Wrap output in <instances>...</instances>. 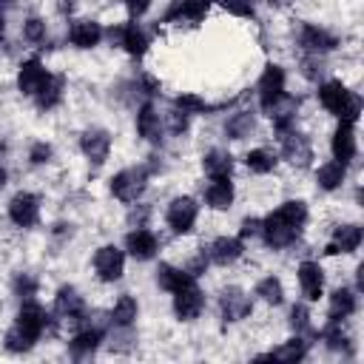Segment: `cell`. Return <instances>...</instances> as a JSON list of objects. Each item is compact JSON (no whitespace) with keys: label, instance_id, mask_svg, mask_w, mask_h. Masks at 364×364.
<instances>
[{"label":"cell","instance_id":"obj_40","mask_svg":"<svg viewBox=\"0 0 364 364\" xmlns=\"http://www.w3.org/2000/svg\"><path fill=\"white\" fill-rule=\"evenodd\" d=\"M23 37L31 40V43H43V40H46V23H43L40 17L26 20V26H23Z\"/></svg>","mask_w":364,"mask_h":364},{"label":"cell","instance_id":"obj_52","mask_svg":"<svg viewBox=\"0 0 364 364\" xmlns=\"http://www.w3.org/2000/svg\"><path fill=\"white\" fill-rule=\"evenodd\" d=\"M267 3H276V6H284V3H290V0H267Z\"/></svg>","mask_w":364,"mask_h":364},{"label":"cell","instance_id":"obj_20","mask_svg":"<svg viewBox=\"0 0 364 364\" xmlns=\"http://www.w3.org/2000/svg\"><path fill=\"white\" fill-rule=\"evenodd\" d=\"M54 307L68 321H80L85 316V301H82V296L74 287H60L57 290V299H54Z\"/></svg>","mask_w":364,"mask_h":364},{"label":"cell","instance_id":"obj_50","mask_svg":"<svg viewBox=\"0 0 364 364\" xmlns=\"http://www.w3.org/2000/svg\"><path fill=\"white\" fill-rule=\"evenodd\" d=\"M60 9H63V11H71V9H74V3H71V0H60Z\"/></svg>","mask_w":364,"mask_h":364},{"label":"cell","instance_id":"obj_31","mask_svg":"<svg viewBox=\"0 0 364 364\" xmlns=\"http://www.w3.org/2000/svg\"><path fill=\"white\" fill-rule=\"evenodd\" d=\"M202 165H205V171L216 179V176H230V171H233V156L228 154V151H219V148H213V151H208L205 156H202Z\"/></svg>","mask_w":364,"mask_h":364},{"label":"cell","instance_id":"obj_8","mask_svg":"<svg viewBox=\"0 0 364 364\" xmlns=\"http://www.w3.org/2000/svg\"><path fill=\"white\" fill-rule=\"evenodd\" d=\"M208 9H210V0H176L165 11L162 23H199L205 20Z\"/></svg>","mask_w":364,"mask_h":364},{"label":"cell","instance_id":"obj_4","mask_svg":"<svg viewBox=\"0 0 364 364\" xmlns=\"http://www.w3.org/2000/svg\"><path fill=\"white\" fill-rule=\"evenodd\" d=\"M148 185V168H125L111 179V193L122 202H136Z\"/></svg>","mask_w":364,"mask_h":364},{"label":"cell","instance_id":"obj_16","mask_svg":"<svg viewBox=\"0 0 364 364\" xmlns=\"http://www.w3.org/2000/svg\"><path fill=\"white\" fill-rule=\"evenodd\" d=\"M333 156L341 165H347L355 156V131H353V122H347V119H341L333 134Z\"/></svg>","mask_w":364,"mask_h":364},{"label":"cell","instance_id":"obj_43","mask_svg":"<svg viewBox=\"0 0 364 364\" xmlns=\"http://www.w3.org/2000/svg\"><path fill=\"white\" fill-rule=\"evenodd\" d=\"M222 6L236 17H253V3L250 0H222Z\"/></svg>","mask_w":364,"mask_h":364},{"label":"cell","instance_id":"obj_23","mask_svg":"<svg viewBox=\"0 0 364 364\" xmlns=\"http://www.w3.org/2000/svg\"><path fill=\"white\" fill-rule=\"evenodd\" d=\"M358 245H361V228L358 225H341V228H336L333 242L327 245V253L330 256H336V253H353Z\"/></svg>","mask_w":364,"mask_h":364},{"label":"cell","instance_id":"obj_42","mask_svg":"<svg viewBox=\"0 0 364 364\" xmlns=\"http://www.w3.org/2000/svg\"><path fill=\"white\" fill-rule=\"evenodd\" d=\"M14 293H17L20 299H31V296L37 293V282H34L28 273H20V276L14 279Z\"/></svg>","mask_w":364,"mask_h":364},{"label":"cell","instance_id":"obj_46","mask_svg":"<svg viewBox=\"0 0 364 364\" xmlns=\"http://www.w3.org/2000/svg\"><path fill=\"white\" fill-rule=\"evenodd\" d=\"M28 156H31V162H34V165H43V162H48V159H51V145H46V142H34Z\"/></svg>","mask_w":364,"mask_h":364},{"label":"cell","instance_id":"obj_48","mask_svg":"<svg viewBox=\"0 0 364 364\" xmlns=\"http://www.w3.org/2000/svg\"><path fill=\"white\" fill-rule=\"evenodd\" d=\"M205 267H208V256H205V253H199V256H193V259H191V264H188L185 270H188V273L196 279L199 273H205Z\"/></svg>","mask_w":364,"mask_h":364},{"label":"cell","instance_id":"obj_11","mask_svg":"<svg viewBox=\"0 0 364 364\" xmlns=\"http://www.w3.org/2000/svg\"><path fill=\"white\" fill-rule=\"evenodd\" d=\"M279 94H284V71H282V65H267L264 68V74L259 77V102H262V108H267Z\"/></svg>","mask_w":364,"mask_h":364},{"label":"cell","instance_id":"obj_15","mask_svg":"<svg viewBox=\"0 0 364 364\" xmlns=\"http://www.w3.org/2000/svg\"><path fill=\"white\" fill-rule=\"evenodd\" d=\"M222 318L225 321H242L250 310H253V304H250V299L239 290V287H228L225 293H222Z\"/></svg>","mask_w":364,"mask_h":364},{"label":"cell","instance_id":"obj_5","mask_svg":"<svg viewBox=\"0 0 364 364\" xmlns=\"http://www.w3.org/2000/svg\"><path fill=\"white\" fill-rule=\"evenodd\" d=\"M279 134H282V154H284V159L290 165H296V168H307L310 159H313V148H310L307 136L299 134V131H290V128L279 131Z\"/></svg>","mask_w":364,"mask_h":364},{"label":"cell","instance_id":"obj_13","mask_svg":"<svg viewBox=\"0 0 364 364\" xmlns=\"http://www.w3.org/2000/svg\"><path fill=\"white\" fill-rule=\"evenodd\" d=\"M100 341H102V327H97V324H82V327L74 333V338L68 341V350H71L74 358H85V355H91V353L100 347Z\"/></svg>","mask_w":364,"mask_h":364},{"label":"cell","instance_id":"obj_22","mask_svg":"<svg viewBox=\"0 0 364 364\" xmlns=\"http://www.w3.org/2000/svg\"><path fill=\"white\" fill-rule=\"evenodd\" d=\"M68 40L77 46V48H91L102 40V26L97 20H77L68 31Z\"/></svg>","mask_w":364,"mask_h":364},{"label":"cell","instance_id":"obj_45","mask_svg":"<svg viewBox=\"0 0 364 364\" xmlns=\"http://www.w3.org/2000/svg\"><path fill=\"white\" fill-rule=\"evenodd\" d=\"M168 125H171V131H173V134H182V131L188 128V114H185V111H179V108L173 105V111L168 114Z\"/></svg>","mask_w":364,"mask_h":364},{"label":"cell","instance_id":"obj_19","mask_svg":"<svg viewBox=\"0 0 364 364\" xmlns=\"http://www.w3.org/2000/svg\"><path fill=\"white\" fill-rule=\"evenodd\" d=\"M125 250H128L134 259L145 262V259H151V256L156 253V236H154L151 230H145V228H136V230H131V233L125 236Z\"/></svg>","mask_w":364,"mask_h":364},{"label":"cell","instance_id":"obj_10","mask_svg":"<svg viewBox=\"0 0 364 364\" xmlns=\"http://www.w3.org/2000/svg\"><path fill=\"white\" fill-rule=\"evenodd\" d=\"M202 307H205V296L196 284H188V287L173 293V310L182 321H193L202 313Z\"/></svg>","mask_w":364,"mask_h":364},{"label":"cell","instance_id":"obj_51","mask_svg":"<svg viewBox=\"0 0 364 364\" xmlns=\"http://www.w3.org/2000/svg\"><path fill=\"white\" fill-rule=\"evenodd\" d=\"M3 185H6V171L0 168V188H3Z\"/></svg>","mask_w":364,"mask_h":364},{"label":"cell","instance_id":"obj_47","mask_svg":"<svg viewBox=\"0 0 364 364\" xmlns=\"http://www.w3.org/2000/svg\"><path fill=\"white\" fill-rule=\"evenodd\" d=\"M262 233V222L259 219H245L242 228H239V236L247 239V236H259Z\"/></svg>","mask_w":364,"mask_h":364},{"label":"cell","instance_id":"obj_29","mask_svg":"<svg viewBox=\"0 0 364 364\" xmlns=\"http://www.w3.org/2000/svg\"><path fill=\"white\" fill-rule=\"evenodd\" d=\"M355 313V296H353V290H347V287H338L333 296H330V321H344L347 316H353Z\"/></svg>","mask_w":364,"mask_h":364},{"label":"cell","instance_id":"obj_3","mask_svg":"<svg viewBox=\"0 0 364 364\" xmlns=\"http://www.w3.org/2000/svg\"><path fill=\"white\" fill-rule=\"evenodd\" d=\"M318 100H321V105H324L330 114H336L338 119H347V122H355V119H358L361 100H358L353 91H347V85H341L338 80L324 82V85L318 88Z\"/></svg>","mask_w":364,"mask_h":364},{"label":"cell","instance_id":"obj_36","mask_svg":"<svg viewBox=\"0 0 364 364\" xmlns=\"http://www.w3.org/2000/svg\"><path fill=\"white\" fill-rule=\"evenodd\" d=\"M173 105H176L179 111H185L188 117H191V114H210V111H216V108H222V105H210V102H205V100H199L196 94H179V97L173 100Z\"/></svg>","mask_w":364,"mask_h":364},{"label":"cell","instance_id":"obj_18","mask_svg":"<svg viewBox=\"0 0 364 364\" xmlns=\"http://www.w3.org/2000/svg\"><path fill=\"white\" fill-rule=\"evenodd\" d=\"M296 108H299V100H293V97H287V94H279L264 111H267V117L273 119L276 131H287L290 122H293V117H296Z\"/></svg>","mask_w":364,"mask_h":364},{"label":"cell","instance_id":"obj_7","mask_svg":"<svg viewBox=\"0 0 364 364\" xmlns=\"http://www.w3.org/2000/svg\"><path fill=\"white\" fill-rule=\"evenodd\" d=\"M196 213H199V208H196V202L191 196H176L168 205L165 219H168V225H171L173 233H188L193 228V222H196Z\"/></svg>","mask_w":364,"mask_h":364},{"label":"cell","instance_id":"obj_14","mask_svg":"<svg viewBox=\"0 0 364 364\" xmlns=\"http://www.w3.org/2000/svg\"><path fill=\"white\" fill-rule=\"evenodd\" d=\"M299 43H301L307 51H313V54H324V51H333V48L338 46V40H336L330 31H324V28H318V26H310V23L301 26Z\"/></svg>","mask_w":364,"mask_h":364},{"label":"cell","instance_id":"obj_17","mask_svg":"<svg viewBox=\"0 0 364 364\" xmlns=\"http://www.w3.org/2000/svg\"><path fill=\"white\" fill-rule=\"evenodd\" d=\"M299 284H301V293L307 301H318L321 296V287H324V273L316 262H301L299 264Z\"/></svg>","mask_w":364,"mask_h":364},{"label":"cell","instance_id":"obj_44","mask_svg":"<svg viewBox=\"0 0 364 364\" xmlns=\"http://www.w3.org/2000/svg\"><path fill=\"white\" fill-rule=\"evenodd\" d=\"M324 68H321V60H318V54L316 57H304L301 60V74L307 77V80H318V74H321Z\"/></svg>","mask_w":364,"mask_h":364},{"label":"cell","instance_id":"obj_9","mask_svg":"<svg viewBox=\"0 0 364 364\" xmlns=\"http://www.w3.org/2000/svg\"><path fill=\"white\" fill-rule=\"evenodd\" d=\"M9 216H11V222H14L17 228H31V225L37 222V216H40V202H37V196H34V193H17V196H11V202H9Z\"/></svg>","mask_w":364,"mask_h":364},{"label":"cell","instance_id":"obj_37","mask_svg":"<svg viewBox=\"0 0 364 364\" xmlns=\"http://www.w3.org/2000/svg\"><path fill=\"white\" fill-rule=\"evenodd\" d=\"M245 162H247V168H250L253 173H270V171L276 168V156H273L270 151H264V148L250 151V154L245 156Z\"/></svg>","mask_w":364,"mask_h":364},{"label":"cell","instance_id":"obj_21","mask_svg":"<svg viewBox=\"0 0 364 364\" xmlns=\"http://www.w3.org/2000/svg\"><path fill=\"white\" fill-rule=\"evenodd\" d=\"M46 77H48V71L43 68V63H40V60H26V63L20 65V74H17V85H20V91H23V94L34 97V94H37V88L46 82Z\"/></svg>","mask_w":364,"mask_h":364},{"label":"cell","instance_id":"obj_24","mask_svg":"<svg viewBox=\"0 0 364 364\" xmlns=\"http://www.w3.org/2000/svg\"><path fill=\"white\" fill-rule=\"evenodd\" d=\"M205 202L213 208V210H225L230 208L233 202V185H230V176H216L208 191H205Z\"/></svg>","mask_w":364,"mask_h":364},{"label":"cell","instance_id":"obj_39","mask_svg":"<svg viewBox=\"0 0 364 364\" xmlns=\"http://www.w3.org/2000/svg\"><path fill=\"white\" fill-rule=\"evenodd\" d=\"M256 296H262L267 304H282V299H284L282 282H279L276 276H267V279H262V282L256 284Z\"/></svg>","mask_w":364,"mask_h":364},{"label":"cell","instance_id":"obj_27","mask_svg":"<svg viewBox=\"0 0 364 364\" xmlns=\"http://www.w3.org/2000/svg\"><path fill=\"white\" fill-rule=\"evenodd\" d=\"M136 131L139 136H145L148 142H159V134H162V122H159V114L151 102H145L136 114Z\"/></svg>","mask_w":364,"mask_h":364},{"label":"cell","instance_id":"obj_12","mask_svg":"<svg viewBox=\"0 0 364 364\" xmlns=\"http://www.w3.org/2000/svg\"><path fill=\"white\" fill-rule=\"evenodd\" d=\"M80 145H82V154H85L94 165H102L105 156H108V148H111V134L102 131V128H91V131L82 134Z\"/></svg>","mask_w":364,"mask_h":364},{"label":"cell","instance_id":"obj_53","mask_svg":"<svg viewBox=\"0 0 364 364\" xmlns=\"http://www.w3.org/2000/svg\"><path fill=\"white\" fill-rule=\"evenodd\" d=\"M3 26H6V17H3V11H0V31H3Z\"/></svg>","mask_w":364,"mask_h":364},{"label":"cell","instance_id":"obj_28","mask_svg":"<svg viewBox=\"0 0 364 364\" xmlns=\"http://www.w3.org/2000/svg\"><path fill=\"white\" fill-rule=\"evenodd\" d=\"M119 46L131 54V57H142L148 51V34L136 26V23H125L122 26V37H119Z\"/></svg>","mask_w":364,"mask_h":364},{"label":"cell","instance_id":"obj_34","mask_svg":"<svg viewBox=\"0 0 364 364\" xmlns=\"http://www.w3.org/2000/svg\"><path fill=\"white\" fill-rule=\"evenodd\" d=\"M134 318H136V301H134L131 296H119V301H117L114 310H111V324H117V327H131Z\"/></svg>","mask_w":364,"mask_h":364},{"label":"cell","instance_id":"obj_33","mask_svg":"<svg viewBox=\"0 0 364 364\" xmlns=\"http://www.w3.org/2000/svg\"><path fill=\"white\" fill-rule=\"evenodd\" d=\"M324 341H327V347L330 350H336V353H344V355H350L353 353V344H350V336L341 330V321H330L327 327H324Z\"/></svg>","mask_w":364,"mask_h":364},{"label":"cell","instance_id":"obj_2","mask_svg":"<svg viewBox=\"0 0 364 364\" xmlns=\"http://www.w3.org/2000/svg\"><path fill=\"white\" fill-rule=\"evenodd\" d=\"M46 324H48V316H46V310H43L40 304H34V301L23 304L20 313H17L14 327L6 333V350H11V353H26V350H31L34 341L43 336Z\"/></svg>","mask_w":364,"mask_h":364},{"label":"cell","instance_id":"obj_25","mask_svg":"<svg viewBox=\"0 0 364 364\" xmlns=\"http://www.w3.org/2000/svg\"><path fill=\"white\" fill-rule=\"evenodd\" d=\"M239 256H242V239L236 236H219L208 250V259H213L216 264H230Z\"/></svg>","mask_w":364,"mask_h":364},{"label":"cell","instance_id":"obj_30","mask_svg":"<svg viewBox=\"0 0 364 364\" xmlns=\"http://www.w3.org/2000/svg\"><path fill=\"white\" fill-rule=\"evenodd\" d=\"M63 77H46V82L37 88V94H34V100H37V105L43 108V111H48V108H54L60 100H63Z\"/></svg>","mask_w":364,"mask_h":364},{"label":"cell","instance_id":"obj_1","mask_svg":"<svg viewBox=\"0 0 364 364\" xmlns=\"http://www.w3.org/2000/svg\"><path fill=\"white\" fill-rule=\"evenodd\" d=\"M307 222V208L299 199H290L284 205H279L270 216L262 219V236L270 247H287L290 242L299 239L301 228Z\"/></svg>","mask_w":364,"mask_h":364},{"label":"cell","instance_id":"obj_54","mask_svg":"<svg viewBox=\"0 0 364 364\" xmlns=\"http://www.w3.org/2000/svg\"><path fill=\"white\" fill-rule=\"evenodd\" d=\"M3 3H11V0H0V6H3Z\"/></svg>","mask_w":364,"mask_h":364},{"label":"cell","instance_id":"obj_35","mask_svg":"<svg viewBox=\"0 0 364 364\" xmlns=\"http://www.w3.org/2000/svg\"><path fill=\"white\" fill-rule=\"evenodd\" d=\"M304 355H307V341L299 338V336L290 338L287 344H282V347H276V350L270 353V358H276V361H290V364H293V361H301Z\"/></svg>","mask_w":364,"mask_h":364},{"label":"cell","instance_id":"obj_32","mask_svg":"<svg viewBox=\"0 0 364 364\" xmlns=\"http://www.w3.org/2000/svg\"><path fill=\"white\" fill-rule=\"evenodd\" d=\"M344 176H347V165H341V162H324L318 168V173H316V182L324 191H336L344 182Z\"/></svg>","mask_w":364,"mask_h":364},{"label":"cell","instance_id":"obj_26","mask_svg":"<svg viewBox=\"0 0 364 364\" xmlns=\"http://www.w3.org/2000/svg\"><path fill=\"white\" fill-rule=\"evenodd\" d=\"M156 282H159V287H162V290H168V293H176V290H182V287L193 284V276H191L185 267L159 264V270H156Z\"/></svg>","mask_w":364,"mask_h":364},{"label":"cell","instance_id":"obj_6","mask_svg":"<svg viewBox=\"0 0 364 364\" xmlns=\"http://www.w3.org/2000/svg\"><path fill=\"white\" fill-rule=\"evenodd\" d=\"M94 270L102 282H117L125 270V253L114 245H105L94 253Z\"/></svg>","mask_w":364,"mask_h":364},{"label":"cell","instance_id":"obj_38","mask_svg":"<svg viewBox=\"0 0 364 364\" xmlns=\"http://www.w3.org/2000/svg\"><path fill=\"white\" fill-rule=\"evenodd\" d=\"M225 131H228L230 139H242V136H247V134L253 131V117H250L247 111H239V114H233V117L228 119Z\"/></svg>","mask_w":364,"mask_h":364},{"label":"cell","instance_id":"obj_41","mask_svg":"<svg viewBox=\"0 0 364 364\" xmlns=\"http://www.w3.org/2000/svg\"><path fill=\"white\" fill-rule=\"evenodd\" d=\"M290 324H293L296 333H307V330H310V313H307L304 304H296V307L290 310Z\"/></svg>","mask_w":364,"mask_h":364},{"label":"cell","instance_id":"obj_49","mask_svg":"<svg viewBox=\"0 0 364 364\" xmlns=\"http://www.w3.org/2000/svg\"><path fill=\"white\" fill-rule=\"evenodd\" d=\"M125 9L131 11V17H142L151 9V0H125Z\"/></svg>","mask_w":364,"mask_h":364}]
</instances>
